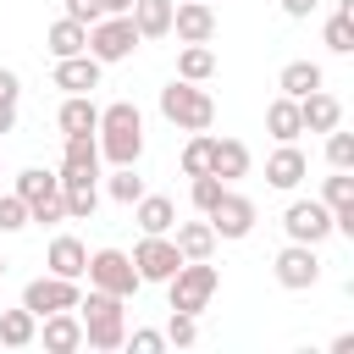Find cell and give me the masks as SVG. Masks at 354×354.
I'll return each instance as SVG.
<instances>
[{"label": "cell", "instance_id": "obj_1", "mask_svg": "<svg viewBox=\"0 0 354 354\" xmlns=\"http://www.w3.org/2000/svg\"><path fill=\"white\" fill-rule=\"evenodd\" d=\"M94 138H100V160H111V166H138V155H144V116H138V105H133V100L105 105Z\"/></svg>", "mask_w": 354, "mask_h": 354}, {"label": "cell", "instance_id": "obj_2", "mask_svg": "<svg viewBox=\"0 0 354 354\" xmlns=\"http://www.w3.org/2000/svg\"><path fill=\"white\" fill-rule=\"evenodd\" d=\"M77 321H83V343L111 354L127 337V299H116L105 288H88V299H77Z\"/></svg>", "mask_w": 354, "mask_h": 354}, {"label": "cell", "instance_id": "obj_3", "mask_svg": "<svg viewBox=\"0 0 354 354\" xmlns=\"http://www.w3.org/2000/svg\"><path fill=\"white\" fill-rule=\"evenodd\" d=\"M160 116H166L171 127H183V133H210V122H216V100H210L199 83L171 77V83L160 88Z\"/></svg>", "mask_w": 354, "mask_h": 354}, {"label": "cell", "instance_id": "obj_4", "mask_svg": "<svg viewBox=\"0 0 354 354\" xmlns=\"http://www.w3.org/2000/svg\"><path fill=\"white\" fill-rule=\"evenodd\" d=\"M216 288H221V271H216L210 260H183V266L166 277L171 310H188V315H199V310L216 299Z\"/></svg>", "mask_w": 354, "mask_h": 354}, {"label": "cell", "instance_id": "obj_5", "mask_svg": "<svg viewBox=\"0 0 354 354\" xmlns=\"http://www.w3.org/2000/svg\"><path fill=\"white\" fill-rule=\"evenodd\" d=\"M83 277H88V288H105V293H116V299H133V293L144 288L127 249H94L88 266H83Z\"/></svg>", "mask_w": 354, "mask_h": 354}, {"label": "cell", "instance_id": "obj_6", "mask_svg": "<svg viewBox=\"0 0 354 354\" xmlns=\"http://www.w3.org/2000/svg\"><path fill=\"white\" fill-rule=\"evenodd\" d=\"M138 44H144V39H138L133 17H100V22H88V55H94L100 66H116V61H127Z\"/></svg>", "mask_w": 354, "mask_h": 354}, {"label": "cell", "instance_id": "obj_7", "mask_svg": "<svg viewBox=\"0 0 354 354\" xmlns=\"http://www.w3.org/2000/svg\"><path fill=\"white\" fill-rule=\"evenodd\" d=\"M271 271H277V282H282L288 293H304V288L321 282V254H315V243H293V238H288V243L277 249Z\"/></svg>", "mask_w": 354, "mask_h": 354}, {"label": "cell", "instance_id": "obj_8", "mask_svg": "<svg viewBox=\"0 0 354 354\" xmlns=\"http://www.w3.org/2000/svg\"><path fill=\"white\" fill-rule=\"evenodd\" d=\"M205 221H210V232H216V238H249V232H254V199H249V194H238V188L227 183V194L205 210Z\"/></svg>", "mask_w": 354, "mask_h": 354}, {"label": "cell", "instance_id": "obj_9", "mask_svg": "<svg viewBox=\"0 0 354 354\" xmlns=\"http://www.w3.org/2000/svg\"><path fill=\"white\" fill-rule=\"evenodd\" d=\"M282 232L293 238V243H326L332 238V210L321 205V199H293L288 210H282Z\"/></svg>", "mask_w": 354, "mask_h": 354}, {"label": "cell", "instance_id": "obj_10", "mask_svg": "<svg viewBox=\"0 0 354 354\" xmlns=\"http://www.w3.org/2000/svg\"><path fill=\"white\" fill-rule=\"evenodd\" d=\"M177 266H183V254H177V243H171V232H144V238H138V249H133L138 282H166Z\"/></svg>", "mask_w": 354, "mask_h": 354}, {"label": "cell", "instance_id": "obj_11", "mask_svg": "<svg viewBox=\"0 0 354 354\" xmlns=\"http://www.w3.org/2000/svg\"><path fill=\"white\" fill-rule=\"evenodd\" d=\"M77 299H83V288L72 282V277H33L28 288H22V304L33 310V315H55V310H77Z\"/></svg>", "mask_w": 354, "mask_h": 354}, {"label": "cell", "instance_id": "obj_12", "mask_svg": "<svg viewBox=\"0 0 354 354\" xmlns=\"http://www.w3.org/2000/svg\"><path fill=\"white\" fill-rule=\"evenodd\" d=\"M171 33H177V44H210L216 39L210 0H171Z\"/></svg>", "mask_w": 354, "mask_h": 354}, {"label": "cell", "instance_id": "obj_13", "mask_svg": "<svg viewBox=\"0 0 354 354\" xmlns=\"http://www.w3.org/2000/svg\"><path fill=\"white\" fill-rule=\"evenodd\" d=\"M61 177V205H66V221H88L94 210H100V177L94 171H72V166H61L55 171Z\"/></svg>", "mask_w": 354, "mask_h": 354}, {"label": "cell", "instance_id": "obj_14", "mask_svg": "<svg viewBox=\"0 0 354 354\" xmlns=\"http://www.w3.org/2000/svg\"><path fill=\"white\" fill-rule=\"evenodd\" d=\"M304 177H310L304 149H299V144H277V149H271V160H266V183H271V188H282V194H293Z\"/></svg>", "mask_w": 354, "mask_h": 354}, {"label": "cell", "instance_id": "obj_15", "mask_svg": "<svg viewBox=\"0 0 354 354\" xmlns=\"http://www.w3.org/2000/svg\"><path fill=\"white\" fill-rule=\"evenodd\" d=\"M39 321H44L39 337H44L50 354H72V348H83V321H77V310H55V315H39Z\"/></svg>", "mask_w": 354, "mask_h": 354}, {"label": "cell", "instance_id": "obj_16", "mask_svg": "<svg viewBox=\"0 0 354 354\" xmlns=\"http://www.w3.org/2000/svg\"><path fill=\"white\" fill-rule=\"evenodd\" d=\"M55 88H66V94H88V88H100V61L83 50V55H61L55 61Z\"/></svg>", "mask_w": 354, "mask_h": 354}, {"label": "cell", "instance_id": "obj_17", "mask_svg": "<svg viewBox=\"0 0 354 354\" xmlns=\"http://www.w3.org/2000/svg\"><path fill=\"white\" fill-rule=\"evenodd\" d=\"M299 122H304V133H332V127L343 122V105H337V94H326V88H310V94L299 100Z\"/></svg>", "mask_w": 354, "mask_h": 354}, {"label": "cell", "instance_id": "obj_18", "mask_svg": "<svg viewBox=\"0 0 354 354\" xmlns=\"http://www.w3.org/2000/svg\"><path fill=\"white\" fill-rule=\"evenodd\" d=\"M44 266H50L55 277H72V282H83V266H88V249H83V238H72V232L50 238V254H44Z\"/></svg>", "mask_w": 354, "mask_h": 354}, {"label": "cell", "instance_id": "obj_19", "mask_svg": "<svg viewBox=\"0 0 354 354\" xmlns=\"http://www.w3.org/2000/svg\"><path fill=\"white\" fill-rule=\"evenodd\" d=\"M171 243H177L183 260H210L221 238L210 232V221H177V227H171Z\"/></svg>", "mask_w": 354, "mask_h": 354}, {"label": "cell", "instance_id": "obj_20", "mask_svg": "<svg viewBox=\"0 0 354 354\" xmlns=\"http://www.w3.org/2000/svg\"><path fill=\"white\" fill-rule=\"evenodd\" d=\"M55 127H61V138H66V133H94V127H100V105H94L88 94H66L61 111H55Z\"/></svg>", "mask_w": 354, "mask_h": 354}, {"label": "cell", "instance_id": "obj_21", "mask_svg": "<svg viewBox=\"0 0 354 354\" xmlns=\"http://www.w3.org/2000/svg\"><path fill=\"white\" fill-rule=\"evenodd\" d=\"M133 221H138L144 232H171V227H177V205H171L166 194H138V199H133Z\"/></svg>", "mask_w": 354, "mask_h": 354}, {"label": "cell", "instance_id": "obj_22", "mask_svg": "<svg viewBox=\"0 0 354 354\" xmlns=\"http://www.w3.org/2000/svg\"><path fill=\"white\" fill-rule=\"evenodd\" d=\"M44 50H50L55 61H61V55H83V50H88V28L72 22V17H61V22L44 28Z\"/></svg>", "mask_w": 354, "mask_h": 354}, {"label": "cell", "instance_id": "obj_23", "mask_svg": "<svg viewBox=\"0 0 354 354\" xmlns=\"http://www.w3.org/2000/svg\"><path fill=\"white\" fill-rule=\"evenodd\" d=\"M266 133H271L277 144H293V138L304 133V122H299V100H288V94H277V100L266 105Z\"/></svg>", "mask_w": 354, "mask_h": 354}, {"label": "cell", "instance_id": "obj_24", "mask_svg": "<svg viewBox=\"0 0 354 354\" xmlns=\"http://www.w3.org/2000/svg\"><path fill=\"white\" fill-rule=\"evenodd\" d=\"M210 171H216L221 183H238V177H249V144H243V138H216Z\"/></svg>", "mask_w": 354, "mask_h": 354}, {"label": "cell", "instance_id": "obj_25", "mask_svg": "<svg viewBox=\"0 0 354 354\" xmlns=\"http://www.w3.org/2000/svg\"><path fill=\"white\" fill-rule=\"evenodd\" d=\"M133 28H138V39H166L171 33V0H133Z\"/></svg>", "mask_w": 354, "mask_h": 354}, {"label": "cell", "instance_id": "obj_26", "mask_svg": "<svg viewBox=\"0 0 354 354\" xmlns=\"http://www.w3.org/2000/svg\"><path fill=\"white\" fill-rule=\"evenodd\" d=\"M33 337H39V315H33L28 304L0 310V343H6V348H28Z\"/></svg>", "mask_w": 354, "mask_h": 354}, {"label": "cell", "instance_id": "obj_27", "mask_svg": "<svg viewBox=\"0 0 354 354\" xmlns=\"http://www.w3.org/2000/svg\"><path fill=\"white\" fill-rule=\"evenodd\" d=\"M321 39H326L332 55H348V50H354V0H343V6L326 17V33H321Z\"/></svg>", "mask_w": 354, "mask_h": 354}, {"label": "cell", "instance_id": "obj_28", "mask_svg": "<svg viewBox=\"0 0 354 354\" xmlns=\"http://www.w3.org/2000/svg\"><path fill=\"white\" fill-rule=\"evenodd\" d=\"M277 88H282L288 100H304L310 88H321V66H315V61H288L282 77H277Z\"/></svg>", "mask_w": 354, "mask_h": 354}, {"label": "cell", "instance_id": "obj_29", "mask_svg": "<svg viewBox=\"0 0 354 354\" xmlns=\"http://www.w3.org/2000/svg\"><path fill=\"white\" fill-rule=\"evenodd\" d=\"M61 166H72V171H94V177H100V138H94V133H66V155H61Z\"/></svg>", "mask_w": 354, "mask_h": 354}, {"label": "cell", "instance_id": "obj_30", "mask_svg": "<svg viewBox=\"0 0 354 354\" xmlns=\"http://www.w3.org/2000/svg\"><path fill=\"white\" fill-rule=\"evenodd\" d=\"M210 72H216L210 44H183V55H177V77H183V83H205Z\"/></svg>", "mask_w": 354, "mask_h": 354}, {"label": "cell", "instance_id": "obj_31", "mask_svg": "<svg viewBox=\"0 0 354 354\" xmlns=\"http://www.w3.org/2000/svg\"><path fill=\"white\" fill-rule=\"evenodd\" d=\"M55 188H61V177H55V171L28 166V171H17V188H11V194H22V199L33 205V199H44V194H55Z\"/></svg>", "mask_w": 354, "mask_h": 354}, {"label": "cell", "instance_id": "obj_32", "mask_svg": "<svg viewBox=\"0 0 354 354\" xmlns=\"http://www.w3.org/2000/svg\"><path fill=\"white\" fill-rule=\"evenodd\" d=\"M105 194H111L116 205H133V199L144 194V177H138L133 166H111V177H105Z\"/></svg>", "mask_w": 354, "mask_h": 354}, {"label": "cell", "instance_id": "obj_33", "mask_svg": "<svg viewBox=\"0 0 354 354\" xmlns=\"http://www.w3.org/2000/svg\"><path fill=\"white\" fill-rule=\"evenodd\" d=\"M210 155H216V138H210V133H194V138L183 144V171H188V177L210 171Z\"/></svg>", "mask_w": 354, "mask_h": 354}, {"label": "cell", "instance_id": "obj_34", "mask_svg": "<svg viewBox=\"0 0 354 354\" xmlns=\"http://www.w3.org/2000/svg\"><path fill=\"white\" fill-rule=\"evenodd\" d=\"M321 205H326V210H348V205H354V177H348V171H332V177L321 183Z\"/></svg>", "mask_w": 354, "mask_h": 354}, {"label": "cell", "instance_id": "obj_35", "mask_svg": "<svg viewBox=\"0 0 354 354\" xmlns=\"http://www.w3.org/2000/svg\"><path fill=\"white\" fill-rule=\"evenodd\" d=\"M221 194H227V183H221L216 171H199V177L188 183V199H194V210H199V216H205V210H210Z\"/></svg>", "mask_w": 354, "mask_h": 354}, {"label": "cell", "instance_id": "obj_36", "mask_svg": "<svg viewBox=\"0 0 354 354\" xmlns=\"http://www.w3.org/2000/svg\"><path fill=\"white\" fill-rule=\"evenodd\" d=\"M166 343H177V348L199 343V315H188V310H171V321H166Z\"/></svg>", "mask_w": 354, "mask_h": 354}, {"label": "cell", "instance_id": "obj_37", "mask_svg": "<svg viewBox=\"0 0 354 354\" xmlns=\"http://www.w3.org/2000/svg\"><path fill=\"white\" fill-rule=\"evenodd\" d=\"M28 221H39V227H55V221H66L61 188H55V194H44V199H33V205H28Z\"/></svg>", "mask_w": 354, "mask_h": 354}, {"label": "cell", "instance_id": "obj_38", "mask_svg": "<svg viewBox=\"0 0 354 354\" xmlns=\"http://www.w3.org/2000/svg\"><path fill=\"white\" fill-rule=\"evenodd\" d=\"M28 227V199L22 194H0V232H22Z\"/></svg>", "mask_w": 354, "mask_h": 354}, {"label": "cell", "instance_id": "obj_39", "mask_svg": "<svg viewBox=\"0 0 354 354\" xmlns=\"http://www.w3.org/2000/svg\"><path fill=\"white\" fill-rule=\"evenodd\" d=\"M326 160H332V171H348V166H354V138L332 127V133H326Z\"/></svg>", "mask_w": 354, "mask_h": 354}, {"label": "cell", "instance_id": "obj_40", "mask_svg": "<svg viewBox=\"0 0 354 354\" xmlns=\"http://www.w3.org/2000/svg\"><path fill=\"white\" fill-rule=\"evenodd\" d=\"M122 348H133V354H160V348H166V332L138 326V332H127V337H122Z\"/></svg>", "mask_w": 354, "mask_h": 354}, {"label": "cell", "instance_id": "obj_41", "mask_svg": "<svg viewBox=\"0 0 354 354\" xmlns=\"http://www.w3.org/2000/svg\"><path fill=\"white\" fill-rule=\"evenodd\" d=\"M66 17L88 28V22H100V17H105V0H66Z\"/></svg>", "mask_w": 354, "mask_h": 354}, {"label": "cell", "instance_id": "obj_42", "mask_svg": "<svg viewBox=\"0 0 354 354\" xmlns=\"http://www.w3.org/2000/svg\"><path fill=\"white\" fill-rule=\"evenodd\" d=\"M0 100H22V77L11 66H0Z\"/></svg>", "mask_w": 354, "mask_h": 354}, {"label": "cell", "instance_id": "obj_43", "mask_svg": "<svg viewBox=\"0 0 354 354\" xmlns=\"http://www.w3.org/2000/svg\"><path fill=\"white\" fill-rule=\"evenodd\" d=\"M17 133V100H0V138Z\"/></svg>", "mask_w": 354, "mask_h": 354}, {"label": "cell", "instance_id": "obj_44", "mask_svg": "<svg viewBox=\"0 0 354 354\" xmlns=\"http://www.w3.org/2000/svg\"><path fill=\"white\" fill-rule=\"evenodd\" d=\"M315 6H321V0H282V11H288V17H310Z\"/></svg>", "mask_w": 354, "mask_h": 354}, {"label": "cell", "instance_id": "obj_45", "mask_svg": "<svg viewBox=\"0 0 354 354\" xmlns=\"http://www.w3.org/2000/svg\"><path fill=\"white\" fill-rule=\"evenodd\" d=\"M133 11V0H105V17H127Z\"/></svg>", "mask_w": 354, "mask_h": 354}, {"label": "cell", "instance_id": "obj_46", "mask_svg": "<svg viewBox=\"0 0 354 354\" xmlns=\"http://www.w3.org/2000/svg\"><path fill=\"white\" fill-rule=\"evenodd\" d=\"M0 277H6V260H0Z\"/></svg>", "mask_w": 354, "mask_h": 354}]
</instances>
